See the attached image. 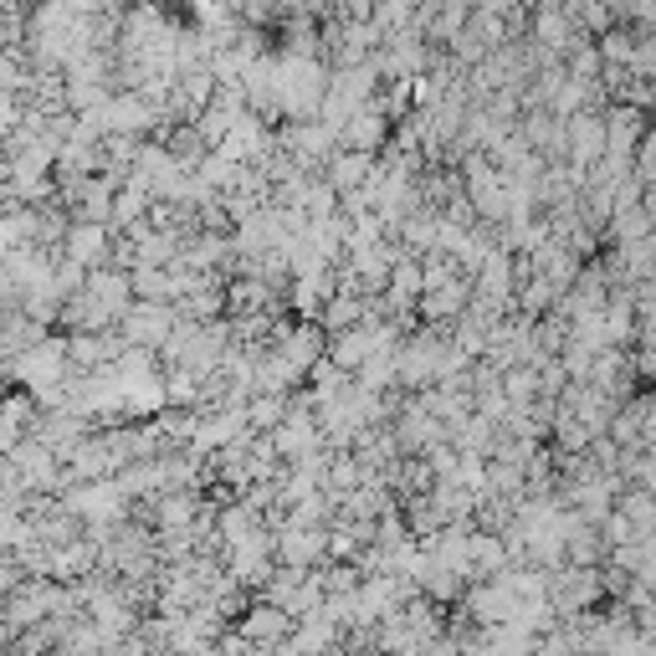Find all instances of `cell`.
Instances as JSON below:
<instances>
[{
    "label": "cell",
    "mask_w": 656,
    "mask_h": 656,
    "mask_svg": "<svg viewBox=\"0 0 656 656\" xmlns=\"http://www.w3.org/2000/svg\"><path fill=\"white\" fill-rule=\"evenodd\" d=\"M329 83H334V67H329V62H308V56L278 52V98H282V118H288V124L319 118L323 98H329Z\"/></svg>",
    "instance_id": "cell-1"
},
{
    "label": "cell",
    "mask_w": 656,
    "mask_h": 656,
    "mask_svg": "<svg viewBox=\"0 0 656 656\" xmlns=\"http://www.w3.org/2000/svg\"><path fill=\"white\" fill-rule=\"evenodd\" d=\"M72 375H77V369H72V354H67V334H52L46 344L21 354V360H6V379L27 395L56 391V385H67Z\"/></svg>",
    "instance_id": "cell-2"
},
{
    "label": "cell",
    "mask_w": 656,
    "mask_h": 656,
    "mask_svg": "<svg viewBox=\"0 0 656 656\" xmlns=\"http://www.w3.org/2000/svg\"><path fill=\"white\" fill-rule=\"evenodd\" d=\"M175 329H180V308H169V303H134L124 313V323H118L128 350H154V354H165Z\"/></svg>",
    "instance_id": "cell-3"
},
{
    "label": "cell",
    "mask_w": 656,
    "mask_h": 656,
    "mask_svg": "<svg viewBox=\"0 0 656 656\" xmlns=\"http://www.w3.org/2000/svg\"><path fill=\"white\" fill-rule=\"evenodd\" d=\"M518 615V595L503 585V580H488V585H472L467 601H461V621L477 631H498Z\"/></svg>",
    "instance_id": "cell-4"
},
{
    "label": "cell",
    "mask_w": 656,
    "mask_h": 656,
    "mask_svg": "<svg viewBox=\"0 0 656 656\" xmlns=\"http://www.w3.org/2000/svg\"><path fill=\"white\" fill-rule=\"evenodd\" d=\"M113 241H118V231H113V226L72 221L67 241H62V252H67V262L87 267V272H98V267H113Z\"/></svg>",
    "instance_id": "cell-5"
},
{
    "label": "cell",
    "mask_w": 656,
    "mask_h": 656,
    "mask_svg": "<svg viewBox=\"0 0 656 656\" xmlns=\"http://www.w3.org/2000/svg\"><path fill=\"white\" fill-rule=\"evenodd\" d=\"M237 631L247 636L252 646H267V652H278L282 642H293V631H298V621L282 605H267V601H257V605H247V615L237 621Z\"/></svg>",
    "instance_id": "cell-6"
},
{
    "label": "cell",
    "mask_w": 656,
    "mask_h": 656,
    "mask_svg": "<svg viewBox=\"0 0 656 656\" xmlns=\"http://www.w3.org/2000/svg\"><path fill=\"white\" fill-rule=\"evenodd\" d=\"M278 564L293 570H323L329 564V529H278Z\"/></svg>",
    "instance_id": "cell-7"
},
{
    "label": "cell",
    "mask_w": 656,
    "mask_h": 656,
    "mask_svg": "<svg viewBox=\"0 0 656 656\" xmlns=\"http://www.w3.org/2000/svg\"><path fill=\"white\" fill-rule=\"evenodd\" d=\"M395 139V124H391V113L379 108V103H369V108H360L344 124V149L354 154H385V144Z\"/></svg>",
    "instance_id": "cell-8"
},
{
    "label": "cell",
    "mask_w": 656,
    "mask_h": 656,
    "mask_svg": "<svg viewBox=\"0 0 656 656\" xmlns=\"http://www.w3.org/2000/svg\"><path fill=\"white\" fill-rule=\"evenodd\" d=\"M564 134H570V165H580V169H595L605 159V149H611L605 113H580V118L564 124Z\"/></svg>",
    "instance_id": "cell-9"
},
{
    "label": "cell",
    "mask_w": 656,
    "mask_h": 656,
    "mask_svg": "<svg viewBox=\"0 0 656 656\" xmlns=\"http://www.w3.org/2000/svg\"><path fill=\"white\" fill-rule=\"evenodd\" d=\"M87 293H93V303L118 323H124L128 308L139 303V298H134V272H118V267H98V272L87 278Z\"/></svg>",
    "instance_id": "cell-10"
},
{
    "label": "cell",
    "mask_w": 656,
    "mask_h": 656,
    "mask_svg": "<svg viewBox=\"0 0 656 656\" xmlns=\"http://www.w3.org/2000/svg\"><path fill=\"white\" fill-rule=\"evenodd\" d=\"M503 570H508V544H503V533L477 529V533H472V549H467V580H472V585H488V580H498Z\"/></svg>",
    "instance_id": "cell-11"
},
{
    "label": "cell",
    "mask_w": 656,
    "mask_h": 656,
    "mask_svg": "<svg viewBox=\"0 0 656 656\" xmlns=\"http://www.w3.org/2000/svg\"><path fill=\"white\" fill-rule=\"evenodd\" d=\"M216 533H221L226 554H231V549L252 544L257 533H267V518L257 513V508H247V503H241V498H237V503H226L221 513H216Z\"/></svg>",
    "instance_id": "cell-12"
},
{
    "label": "cell",
    "mask_w": 656,
    "mask_h": 656,
    "mask_svg": "<svg viewBox=\"0 0 656 656\" xmlns=\"http://www.w3.org/2000/svg\"><path fill=\"white\" fill-rule=\"evenodd\" d=\"M288 416H293V400H282V395H257V400L247 405V426H252V436H278Z\"/></svg>",
    "instance_id": "cell-13"
},
{
    "label": "cell",
    "mask_w": 656,
    "mask_h": 656,
    "mask_svg": "<svg viewBox=\"0 0 656 656\" xmlns=\"http://www.w3.org/2000/svg\"><path fill=\"white\" fill-rule=\"evenodd\" d=\"M646 237H656V226H652V216H646V206L626 210V216H615L611 231H605L611 247H636V241H646Z\"/></svg>",
    "instance_id": "cell-14"
},
{
    "label": "cell",
    "mask_w": 656,
    "mask_h": 656,
    "mask_svg": "<svg viewBox=\"0 0 656 656\" xmlns=\"http://www.w3.org/2000/svg\"><path fill=\"white\" fill-rule=\"evenodd\" d=\"M621 513L636 523L642 539H652V533H656V492L652 488H631L626 498H621Z\"/></svg>",
    "instance_id": "cell-15"
},
{
    "label": "cell",
    "mask_w": 656,
    "mask_h": 656,
    "mask_svg": "<svg viewBox=\"0 0 656 656\" xmlns=\"http://www.w3.org/2000/svg\"><path fill=\"white\" fill-rule=\"evenodd\" d=\"M564 67H570L574 83H601V77H605V56H601V46H595V42H585L580 52L570 56V62H564Z\"/></svg>",
    "instance_id": "cell-16"
},
{
    "label": "cell",
    "mask_w": 656,
    "mask_h": 656,
    "mask_svg": "<svg viewBox=\"0 0 656 656\" xmlns=\"http://www.w3.org/2000/svg\"><path fill=\"white\" fill-rule=\"evenodd\" d=\"M601 539H605V549H611V554H615V549L642 544V533H636V523H631V518L621 513V508H615V513L601 523Z\"/></svg>",
    "instance_id": "cell-17"
},
{
    "label": "cell",
    "mask_w": 656,
    "mask_h": 656,
    "mask_svg": "<svg viewBox=\"0 0 656 656\" xmlns=\"http://www.w3.org/2000/svg\"><path fill=\"white\" fill-rule=\"evenodd\" d=\"M216 656H272V652H267V646H252L241 631H226L221 646H216Z\"/></svg>",
    "instance_id": "cell-18"
},
{
    "label": "cell",
    "mask_w": 656,
    "mask_h": 656,
    "mask_svg": "<svg viewBox=\"0 0 656 656\" xmlns=\"http://www.w3.org/2000/svg\"><path fill=\"white\" fill-rule=\"evenodd\" d=\"M636 580L656 590V533L652 539H642V570H636Z\"/></svg>",
    "instance_id": "cell-19"
},
{
    "label": "cell",
    "mask_w": 656,
    "mask_h": 656,
    "mask_svg": "<svg viewBox=\"0 0 656 656\" xmlns=\"http://www.w3.org/2000/svg\"><path fill=\"white\" fill-rule=\"evenodd\" d=\"M533 656H580V652H574V646H570V642H564V636H559V631H554V636H544V642L533 646Z\"/></svg>",
    "instance_id": "cell-20"
}]
</instances>
